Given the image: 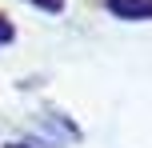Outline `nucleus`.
Here are the masks:
<instances>
[{
  "label": "nucleus",
  "mask_w": 152,
  "mask_h": 148,
  "mask_svg": "<svg viewBox=\"0 0 152 148\" xmlns=\"http://www.w3.org/2000/svg\"><path fill=\"white\" fill-rule=\"evenodd\" d=\"M32 4H40V8H48V12H60V8H64V0H32Z\"/></svg>",
  "instance_id": "obj_3"
},
{
  "label": "nucleus",
  "mask_w": 152,
  "mask_h": 148,
  "mask_svg": "<svg viewBox=\"0 0 152 148\" xmlns=\"http://www.w3.org/2000/svg\"><path fill=\"white\" fill-rule=\"evenodd\" d=\"M108 12L120 20H152V0H108Z\"/></svg>",
  "instance_id": "obj_1"
},
{
  "label": "nucleus",
  "mask_w": 152,
  "mask_h": 148,
  "mask_svg": "<svg viewBox=\"0 0 152 148\" xmlns=\"http://www.w3.org/2000/svg\"><path fill=\"white\" fill-rule=\"evenodd\" d=\"M4 44H12V24L0 16V48H4Z\"/></svg>",
  "instance_id": "obj_2"
}]
</instances>
